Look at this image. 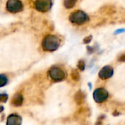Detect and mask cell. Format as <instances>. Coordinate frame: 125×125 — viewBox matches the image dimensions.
Listing matches in <instances>:
<instances>
[{"mask_svg":"<svg viewBox=\"0 0 125 125\" xmlns=\"http://www.w3.org/2000/svg\"><path fill=\"white\" fill-rule=\"evenodd\" d=\"M7 82H8L7 77L5 75L0 74V87L4 86L7 83Z\"/></svg>","mask_w":125,"mask_h":125,"instance_id":"cell-12","label":"cell"},{"mask_svg":"<svg viewBox=\"0 0 125 125\" xmlns=\"http://www.w3.org/2000/svg\"><path fill=\"white\" fill-rule=\"evenodd\" d=\"M71 77H72V78H73L74 81H79V79H80L79 73H78V72L76 70H73L72 71V73H71Z\"/></svg>","mask_w":125,"mask_h":125,"instance_id":"cell-13","label":"cell"},{"mask_svg":"<svg viewBox=\"0 0 125 125\" xmlns=\"http://www.w3.org/2000/svg\"><path fill=\"white\" fill-rule=\"evenodd\" d=\"M84 100H85V94L81 91H78V92L75 93V101L77 105H81L82 103H84Z\"/></svg>","mask_w":125,"mask_h":125,"instance_id":"cell-10","label":"cell"},{"mask_svg":"<svg viewBox=\"0 0 125 125\" xmlns=\"http://www.w3.org/2000/svg\"><path fill=\"white\" fill-rule=\"evenodd\" d=\"M119 62H125V53L121 55L119 58Z\"/></svg>","mask_w":125,"mask_h":125,"instance_id":"cell-18","label":"cell"},{"mask_svg":"<svg viewBox=\"0 0 125 125\" xmlns=\"http://www.w3.org/2000/svg\"><path fill=\"white\" fill-rule=\"evenodd\" d=\"M114 75V69L111 66L103 67L99 72V77L103 80H107Z\"/></svg>","mask_w":125,"mask_h":125,"instance_id":"cell-7","label":"cell"},{"mask_svg":"<svg viewBox=\"0 0 125 125\" xmlns=\"http://www.w3.org/2000/svg\"><path fill=\"white\" fill-rule=\"evenodd\" d=\"M93 97L96 103H101L105 102L108 98V92L103 88H99L94 92Z\"/></svg>","mask_w":125,"mask_h":125,"instance_id":"cell-6","label":"cell"},{"mask_svg":"<svg viewBox=\"0 0 125 125\" xmlns=\"http://www.w3.org/2000/svg\"><path fill=\"white\" fill-rule=\"evenodd\" d=\"M7 11L12 13L20 12L23 9V4L21 0H8L6 4Z\"/></svg>","mask_w":125,"mask_h":125,"instance_id":"cell-4","label":"cell"},{"mask_svg":"<svg viewBox=\"0 0 125 125\" xmlns=\"http://www.w3.org/2000/svg\"><path fill=\"white\" fill-rule=\"evenodd\" d=\"M125 29H118V30H116V31H115V34H121V33H123V32H125Z\"/></svg>","mask_w":125,"mask_h":125,"instance_id":"cell-17","label":"cell"},{"mask_svg":"<svg viewBox=\"0 0 125 125\" xmlns=\"http://www.w3.org/2000/svg\"><path fill=\"white\" fill-rule=\"evenodd\" d=\"M92 39V36H88V37H85L83 39V42L84 43H89L91 41Z\"/></svg>","mask_w":125,"mask_h":125,"instance_id":"cell-16","label":"cell"},{"mask_svg":"<svg viewBox=\"0 0 125 125\" xmlns=\"http://www.w3.org/2000/svg\"><path fill=\"white\" fill-rule=\"evenodd\" d=\"M48 75L51 80L56 82L63 81L66 77L64 71L62 69L57 67H53L51 68L50 70L48 71Z\"/></svg>","mask_w":125,"mask_h":125,"instance_id":"cell-3","label":"cell"},{"mask_svg":"<svg viewBox=\"0 0 125 125\" xmlns=\"http://www.w3.org/2000/svg\"><path fill=\"white\" fill-rule=\"evenodd\" d=\"M70 21L75 25H83L89 21L88 15L81 10H75L73 12L70 17Z\"/></svg>","mask_w":125,"mask_h":125,"instance_id":"cell-2","label":"cell"},{"mask_svg":"<svg viewBox=\"0 0 125 125\" xmlns=\"http://www.w3.org/2000/svg\"><path fill=\"white\" fill-rule=\"evenodd\" d=\"M51 0H36L34 1V8L41 12H46L49 11L52 7Z\"/></svg>","mask_w":125,"mask_h":125,"instance_id":"cell-5","label":"cell"},{"mask_svg":"<svg viewBox=\"0 0 125 125\" xmlns=\"http://www.w3.org/2000/svg\"><path fill=\"white\" fill-rule=\"evenodd\" d=\"M8 99V96L5 94H0V102L1 103H4Z\"/></svg>","mask_w":125,"mask_h":125,"instance_id":"cell-15","label":"cell"},{"mask_svg":"<svg viewBox=\"0 0 125 125\" xmlns=\"http://www.w3.org/2000/svg\"><path fill=\"white\" fill-rule=\"evenodd\" d=\"M78 67L80 70L83 71L85 69V62L83 60H80L78 63Z\"/></svg>","mask_w":125,"mask_h":125,"instance_id":"cell-14","label":"cell"},{"mask_svg":"<svg viewBox=\"0 0 125 125\" xmlns=\"http://www.w3.org/2000/svg\"><path fill=\"white\" fill-rule=\"evenodd\" d=\"M21 117L15 114L10 115L7 119V125H21Z\"/></svg>","mask_w":125,"mask_h":125,"instance_id":"cell-8","label":"cell"},{"mask_svg":"<svg viewBox=\"0 0 125 125\" xmlns=\"http://www.w3.org/2000/svg\"><path fill=\"white\" fill-rule=\"evenodd\" d=\"M76 1H77V0H64V5L66 8L70 9V8H73L75 5Z\"/></svg>","mask_w":125,"mask_h":125,"instance_id":"cell-11","label":"cell"},{"mask_svg":"<svg viewBox=\"0 0 125 125\" xmlns=\"http://www.w3.org/2000/svg\"><path fill=\"white\" fill-rule=\"evenodd\" d=\"M23 100V96L21 94H15L12 97V98L11 103L14 106H20V105H22Z\"/></svg>","mask_w":125,"mask_h":125,"instance_id":"cell-9","label":"cell"},{"mask_svg":"<svg viewBox=\"0 0 125 125\" xmlns=\"http://www.w3.org/2000/svg\"><path fill=\"white\" fill-rule=\"evenodd\" d=\"M61 44V40L54 34L46 35L42 41V48L45 51H56Z\"/></svg>","mask_w":125,"mask_h":125,"instance_id":"cell-1","label":"cell"}]
</instances>
